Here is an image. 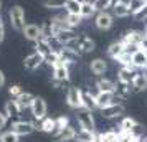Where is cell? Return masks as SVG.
Wrapping results in <instances>:
<instances>
[{"mask_svg": "<svg viewBox=\"0 0 147 142\" xmlns=\"http://www.w3.org/2000/svg\"><path fill=\"white\" fill-rule=\"evenodd\" d=\"M43 63H45V58H43L38 51H35V53L28 55L27 58H25L23 66L27 68V69H30V71H33V69H36V68H40Z\"/></svg>", "mask_w": 147, "mask_h": 142, "instance_id": "12", "label": "cell"}, {"mask_svg": "<svg viewBox=\"0 0 147 142\" xmlns=\"http://www.w3.org/2000/svg\"><path fill=\"white\" fill-rule=\"evenodd\" d=\"M144 53H146V55H147V50H144Z\"/></svg>", "mask_w": 147, "mask_h": 142, "instance_id": "51", "label": "cell"}, {"mask_svg": "<svg viewBox=\"0 0 147 142\" xmlns=\"http://www.w3.org/2000/svg\"><path fill=\"white\" fill-rule=\"evenodd\" d=\"M53 79L55 81H63V83H66L69 79V65L68 63H65L61 60L53 68Z\"/></svg>", "mask_w": 147, "mask_h": 142, "instance_id": "7", "label": "cell"}, {"mask_svg": "<svg viewBox=\"0 0 147 142\" xmlns=\"http://www.w3.org/2000/svg\"><path fill=\"white\" fill-rule=\"evenodd\" d=\"M0 10H2V0H0Z\"/></svg>", "mask_w": 147, "mask_h": 142, "instance_id": "50", "label": "cell"}, {"mask_svg": "<svg viewBox=\"0 0 147 142\" xmlns=\"http://www.w3.org/2000/svg\"><path fill=\"white\" fill-rule=\"evenodd\" d=\"M0 142H20V135L15 134L13 131H8L0 135Z\"/></svg>", "mask_w": 147, "mask_h": 142, "instance_id": "39", "label": "cell"}, {"mask_svg": "<svg viewBox=\"0 0 147 142\" xmlns=\"http://www.w3.org/2000/svg\"><path fill=\"white\" fill-rule=\"evenodd\" d=\"M30 109H32V114L36 121H41L43 117H47V102H45L43 98H35Z\"/></svg>", "mask_w": 147, "mask_h": 142, "instance_id": "9", "label": "cell"}, {"mask_svg": "<svg viewBox=\"0 0 147 142\" xmlns=\"http://www.w3.org/2000/svg\"><path fill=\"white\" fill-rule=\"evenodd\" d=\"M35 98H36V96L30 94V93H22V94L18 96V98H15V99L18 101V104L22 106V109H28V108H32Z\"/></svg>", "mask_w": 147, "mask_h": 142, "instance_id": "28", "label": "cell"}, {"mask_svg": "<svg viewBox=\"0 0 147 142\" xmlns=\"http://www.w3.org/2000/svg\"><path fill=\"white\" fill-rule=\"evenodd\" d=\"M144 32H139V30H131V32H127L124 36H122V45L126 46V45H139L140 40L144 38Z\"/></svg>", "mask_w": 147, "mask_h": 142, "instance_id": "15", "label": "cell"}, {"mask_svg": "<svg viewBox=\"0 0 147 142\" xmlns=\"http://www.w3.org/2000/svg\"><path fill=\"white\" fill-rule=\"evenodd\" d=\"M58 53H60L61 60L65 61V63H68V65L74 63V61L80 58V55H81L74 46H65V45H61V48L58 50Z\"/></svg>", "mask_w": 147, "mask_h": 142, "instance_id": "6", "label": "cell"}, {"mask_svg": "<svg viewBox=\"0 0 147 142\" xmlns=\"http://www.w3.org/2000/svg\"><path fill=\"white\" fill-rule=\"evenodd\" d=\"M98 13V10L94 7V3L91 0H83V3H81V12L80 15L83 18H89V17H93V15Z\"/></svg>", "mask_w": 147, "mask_h": 142, "instance_id": "23", "label": "cell"}, {"mask_svg": "<svg viewBox=\"0 0 147 142\" xmlns=\"http://www.w3.org/2000/svg\"><path fill=\"white\" fill-rule=\"evenodd\" d=\"M96 88L99 89V91H107V93H114L116 91V83H113L111 79H99V81L96 83Z\"/></svg>", "mask_w": 147, "mask_h": 142, "instance_id": "30", "label": "cell"}, {"mask_svg": "<svg viewBox=\"0 0 147 142\" xmlns=\"http://www.w3.org/2000/svg\"><path fill=\"white\" fill-rule=\"evenodd\" d=\"M7 121H8V116L5 112H0V129H3L7 126Z\"/></svg>", "mask_w": 147, "mask_h": 142, "instance_id": "44", "label": "cell"}, {"mask_svg": "<svg viewBox=\"0 0 147 142\" xmlns=\"http://www.w3.org/2000/svg\"><path fill=\"white\" fill-rule=\"evenodd\" d=\"M8 93H10V96H13V98H18V96L23 93V89H22V86H18V84H13V86L8 88Z\"/></svg>", "mask_w": 147, "mask_h": 142, "instance_id": "42", "label": "cell"}, {"mask_svg": "<svg viewBox=\"0 0 147 142\" xmlns=\"http://www.w3.org/2000/svg\"><path fill=\"white\" fill-rule=\"evenodd\" d=\"M144 33H146V36H147V23H146V32H144Z\"/></svg>", "mask_w": 147, "mask_h": 142, "instance_id": "49", "label": "cell"}, {"mask_svg": "<svg viewBox=\"0 0 147 142\" xmlns=\"http://www.w3.org/2000/svg\"><path fill=\"white\" fill-rule=\"evenodd\" d=\"M136 76V66H122L117 73V79L122 83H127V84H132V79Z\"/></svg>", "mask_w": 147, "mask_h": 142, "instance_id": "17", "label": "cell"}, {"mask_svg": "<svg viewBox=\"0 0 147 142\" xmlns=\"http://www.w3.org/2000/svg\"><path fill=\"white\" fill-rule=\"evenodd\" d=\"M117 63H121L122 66H131V65H132V55L127 53V51H122V55L117 58Z\"/></svg>", "mask_w": 147, "mask_h": 142, "instance_id": "40", "label": "cell"}, {"mask_svg": "<svg viewBox=\"0 0 147 142\" xmlns=\"http://www.w3.org/2000/svg\"><path fill=\"white\" fill-rule=\"evenodd\" d=\"M127 2H129L131 15H136L137 12H140L142 8L146 7V0H127Z\"/></svg>", "mask_w": 147, "mask_h": 142, "instance_id": "34", "label": "cell"}, {"mask_svg": "<svg viewBox=\"0 0 147 142\" xmlns=\"http://www.w3.org/2000/svg\"><path fill=\"white\" fill-rule=\"evenodd\" d=\"M93 142H106V141H104V135L102 134H94Z\"/></svg>", "mask_w": 147, "mask_h": 142, "instance_id": "47", "label": "cell"}, {"mask_svg": "<svg viewBox=\"0 0 147 142\" xmlns=\"http://www.w3.org/2000/svg\"><path fill=\"white\" fill-rule=\"evenodd\" d=\"M131 84H127V83H122L119 81L117 84H116V91H114V94H116V98L117 99H127L129 96H131V88H129Z\"/></svg>", "mask_w": 147, "mask_h": 142, "instance_id": "24", "label": "cell"}, {"mask_svg": "<svg viewBox=\"0 0 147 142\" xmlns=\"http://www.w3.org/2000/svg\"><path fill=\"white\" fill-rule=\"evenodd\" d=\"M124 112V106L122 104H117V102H114L111 106H106V108L101 109V114L102 117H106V119H113V117H117Z\"/></svg>", "mask_w": 147, "mask_h": 142, "instance_id": "16", "label": "cell"}, {"mask_svg": "<svg viewBox=\"0 0 147 142\" xmlns=\"http://www.w3.org/2000/svg\"><path fill=\"white\" fill-rule=\"evenodd\" d=\"M83 108L89 109V111H93V109L98 108V104H96V96L91 94L89 91H83Z\"/></svg>", "mask_w": 147, "mask_h": 142, "instance_id": "27", "label": "cell"}, {"mask_svg": "<svg viewBox=\"0 0 147 142\" xmlns=\"http://www.w3.org/2000/svg\"><path fill=\"white\" fill-rule=\"evenodd\" d=\"M12 131L18 135H28L35 131V124L28 121H17L12 124Z\"/></svg>", "mask_w": 147, "mask_h": 142, "instance_id": "10", "label": "cell"}, {"mask_svg": "<svg viewBox=\"0 0 147 142\" xmlns=\"http://www.w3.org/2000/svg\"><path fill=\"white\" fill-rule=\"evenodd\" d=\"M56 41L60 45H65V46H74V41L78 40V35L74 32V28H65V30H60L58 33L55 35Z\"/></svg>", "mask_w": 147, "mask_h": 142, "instance_id": "2", "label": "cell"}, {"mask_svg": "<svg viewBox=\"0 0 147 142\" xmlns=\"http://www.w3.org/2000/svg\"><path fill=\"white\" fill-rule=\"evenodd\" d=\"M114 2H117V0H114Z\"/></svg>", "mask_w": 147, "mask_h": 142, "instance_id": "55", "label": "cell"}, {"mask_svg": "<svg viewBox=\"0 0 147 142\" xmlns=\"http://www.w3.org/2000/svg\"><path fill=\"white\" fill-rule=\"evenodd\" d=\"M146 69H147V65H146Z\"/></svg>", "mask_w": 147, "mask_h": 142, "instance_id": "54", "label": "cell"}, {"mask_svg": "<svg viewBox=\"0 0 147 142\" xmlns=\"http://www.w3.org/2000/svg\"><path fill=\"white\" fill-rule=\"evenodd\" d=\"M122 51H124V45H122V41L121 40L111 43L109 48H107V55H109L111 58H114V60H117L121 55H122Z\"/></svg>", "mask_w": 147, "mask_h": 142, "instance_id": "25", "label": "cell"}, {"mask_svg": "<svg viewBox=\"0 0 147 142\" xmlns=\"http://www.w3.org/2000/svg\"><path fill=\"white\" fill-rule=\"evenodd\" d=\"M8 18H10V23H12L13 30L23 32V28H25L27 23H25V12H23V8H22L20 5H13V7L10 8Z\"/></svg>", "mask_w": 147, "mask_h": 142, "instance_id": "1", "label": "cell"}, {"mask_svg": "<svg viewBox=\"0 0 147 142\" xmlns=\"http://www.w3.org/2000/svg\"><path fill=\"white\" fill-rule=\"evenodd\" d=\"M61 61V58H60V53H58V50H55V51H51L50 55H47L45 56V63H47L48 66H51V68H55L58 63Z\"/></svg>", "mask_w": 147, "mask_h": 142, "instance_id": "35", "label": "cell"}, {"mask_svg": "<svg viewBox=\"0 0 147 142\" xmlns=\"http://www.w3.org/2000/svg\"><path fill=\"white\" fill-rule=\"evenodd\" d=\"M81 3H83V0H66V13H76L80 15L81 12Z\"/></svg>", "mask_w": 147, "mask_h": 142, "instance_id": "31", "label": "cell"}, {"mask_svg": "<svg viewBox=\"0 0 147 142\" xmlns=\"http://www.w3.org/2000/svg\"><path fill=\"white\" fill-rule=\"evenodd\" d=\"M134 17H136L137 20H147V5H146L144 8H142L140 12H137V13L134 15Z\"/></svg>", "mask_w": 147, "mask_h": 142, "instance_id": "43", "label": "cell"}, {"mask_svg": "<svg viewBox=\"0 0 147 142\" xmlns=\"http://www.w3.org/2000/svg\"><path fill=\"white\" fill-rule=\"evenodd\" d=\"M78 122H80V126L83 129H86V131H93L94 132V127H96V124H94V117L91 114V111L86 108H81L78 111Z\"/></svg>", "mask_w": 147, "mask_h": 142, "instance_id": "5", "label": "cell"}, {"mask_svg": "<svg viewBox=\"0 0 147 142\" xmlns=\"http://www.w3.org/2000/svg\"><path fill=\"white\" fill-rule=\"evenodd\" d=\"M137 126V121L132 119V117H126V119H122L121 122V131H126V132H132L134 129Z\"/></svg>", "mask_w": 147, "mask_h": 142, "instance_id": "36", "label": "cell"}, {"mask_svg": "<svg viewBox=\"0 0 147 142\" xmlns=\"http://www.w3.org/2000/svg\"><path fill=\"white\" fill-rule=\"evenodd\" d=\"M132 65L136 68H144L146 69V65H147V55L142 51V50H137L136 53L132 55Z\"/></svg>", "mask_w": 147, "mask_h": 142, "instance_id": "26", "label": "cell"}, {"mask_svg": "<svg viewBox=\"0 0 147 142\" xmlns=\"http://www.w3.org/2000/svg\"><path fill=\"white\" fill-rule=\"evenodd\" d=\"M35 50H36L43 58H45L47 55H50L51 51H55V48L51 46V43H50L48 38H40L38 41H35Z\"/></svg>", "mask_w": 147, "mask_h": 142, "instance_id": "18", "label": "cell"}, {"mask_svg": "<svg viewBox=\"0 0 147 142\" xmlns=\"http://www.w3.org/2000/svg\"><path fill=\"white\" fill-rule=\"evenodd\" d=\"M113 15L117 17V18H124V17H129L131 15V10H129V2L127 0H117L113 3Z\"/></svg>", "mask_w": 147, "mask_h": 142, "instance_id": "11", "label": "cell"}, {"mask_svg": "<svg viewBox=\"0 0 147 142\" xmlns=\"http://www.w3.org/2000/svg\"><path fill=\"white\" fill-rule=\"evenodd\" d=\"M56 121V131H55L53 134H58L61 129H65L66 126H69V119H68L66 116H60L58 119H55Z\"/></svg>", "mask_w": 147, "mask_h": 142, "instance_id": "41", "label": "cell"}, {"mask_svg": "<svg viewBox=\"0 0 147 142\" xmlns=\"http://www.w3.org/2000/svg\"><path fill=\"white\" fill-rule=\"evenodd\" d=\"M132 89L137 91V93L147 89V75L146 73H136V76H134V79H132Z\"/></svg>", "mask_w": 147, "mask_h": 142, "instance_id": "21", "label": "cell"}, {"mask_svg": "<svg viewBox=\"0 0 147 142\" xmlns=\"http://www.w3.org/2000/svg\"><path fill=\"white\" fill-rule=\"evenodd\" d=\"M3 38H5V25H3V20L0 17V43L3 41Z\"/></svg>", "mask_w": 147, "mask_h": 142, "instance_id": "45", "label": "cell"}, {"mask_svg": "<svg viewBox=\"0 0 147 142\" xmlns=\"http://www.w3.org/2000/svg\"><path fill=\"white\" fill-rule=\"evenodd\" d=\"M73 139H76V131L71 126H66L56 134V142H68V141H73Z\"/></svg>", "mask_w": 147, "mask_h": 142, "instance_id": "20", "label": "cell"}, {"mask_svg": "<svg viewBox=\"0 0 147 142\" xmlns=\"http://www.w3.org/2000/svg\"><path fill=\"white\" fill-rule=\"evenodd\" d=\"M83 22V17L81 15H76V13H66V23L69 28H76Z\"/></svg>", "mask_w": 147, "mask_h": 142, "instance_id": "37", "label": "cell"}, {"mask_svg": "<svg viewBox=\"0 0 147 142\" xmlns=\"http://www.w3.org/2000/svg\"><path fill=\"white\" fill-rule=\"evenodd\" d=\"M139 50H142V51L147 50V36H146V35H144V38H142L140 43H139Z\"/></svg>", "mask_w": 147, "mask_h": 142, "instance_id": "46", "label": "cell"}, {"mask_svg": "<svg viewBox=\"0 0 147 142\" xmlns=\"http://www.w3.org/2000/svg\"><path fill=\"white\" fill-rule=\"evenodd\" d=\"M40 131L53 134L55 131H56V121L55 119H50V117H43L40 121Z\"/></svg>", "mask_w": 147, "mask_h": 142, "instance_id": "29", "label": "cell"}, {"mask_svg": "<svg viewBox=\"0 0 147 142\" xmlns=\"http://www.w3.org/2000/svg\"><path fill=\"white\" fill-rule=\"evenodd\" d=\"M66 102L71 109H81L83 108V91L80 88L71 86L66 93Z\"/></svg>", "mask_w": 147, "mask_h": 142, "instance_id": "3", "label": "cell"}, {"mask_svg": "<svg viewBox=\"0 0 147 142\" xmlns=\"http://www.w3.org/2000/svg\"><path fill=\"white\" fill-rule=\"evenodd\" d=\"M116 101V94L114 93H107V91H99L98 94H96V104H98V108L102 109L106 108V106H111L114 104Z\"/></svg>", "mask_w": 147, "mask_h": 142, "instance_id": "13", "label": "cell"}, {"mask_svg": "<svg viewBox=\"0 0 147 142\" xmlns=\"http://www.w3.org/2000/svg\"><path fill=\"white\" fill-rule=\"evenodd\" d=\"M93 139H94V132L93 131L81 129L80 132H76V141L78 142H93Z\"/></svg>", "mask_w": 147, "mask_h": 142, "instance_id": "33", "label": "cell"}, {"mask_svg": "<svg viewBox=\"0 0 147 142\" xmlns=\"http://www.w3.org/2000/svg\"><path fill=\"white\" fill-rule=\"evenodd\" d=\"M94 41L89 38V36H86V35H83V36H78V40L74 41V48L80 51L81 55L84 53H91V51H94Z\"/></svg>", "mask_w": 147, "mask_h": 142, "instance_id": "8", "label": "cell"}, {"mask_svg": "<svg viewBox=\"0 0 147 142\" xmlns=\"http://www.w3.org/2000/svg\"><path fill=\"white\" fill-rule=\"evenodd\" d=\"M41 5L50 10H60L66 5V0H41Z\"/></svg>", "mask_w": 147, "mask_h": 142, "instance_id": "32", "label": "cell"}, {"mask_svg": "<svg viewBox=\"0 0 147 142\" xmlns=\"http://www.w3.org/2000/svg\"><path fill=\"white\" fill-rule=\"evenodd\" d=\"M22 111H23V109H22V106L18 104L17 99H10V101L5 102V114H7L10 119H12V117H18Z\"/></svg>", "mask_w": 147, "mask_h": 142, "instance_id": "19", "label": "cell"}, {"mask_svg": "<svg viewBox=\"0 0 147 142\" xmlns=\"http://www.w3.org/2000/svg\"><path fill=\"white\" fill-rule=\"evenodd\" d=\"M146 5H147V0H146Z\"/></svg>", "mask_w": 147, "mask_h": 142, "instance_id": "53", "label": "cell"}, {"mask_svg": "<svg viewBox=\"0 0 147 142\" xmlns=\"http://www.w3.org/2000/svg\"><path fill=\"white\" fill-rule=\"evenodd\" d=\"M142 142H147V139H144V141H142Z\"/></svg>", "mask_w": 147, "mask_h": 142, "instance_id": "52", "label": "cell"}, {"mask_svg": "<svg viewBox=\"0 0 147 142\" xmlns=\"http://www.w3.org/2000/svg\"><path fill=\"white\" fill-rule=\"evenodd\" d=\"M89 68H91V73H93V75L101 76V75H104V73H106L107 65H106V61H104V60H101V58H96V60L91 61Z\"/></svg>", "mask_w": 147, "mask_h": 142, "instance_id": "22", "label": "cell"}, {"mask_svg": "<svg viewBox=\"0 0 147 142\" xmlns=\"http://www.w3.org/2000/svg\"><path fill=\"white\" fill-rule=\"evenodd\" d=\"M3 84H5V75H3V71L0 69V88H3Z\"/></svg>", "mask_w": 147, "mask_h": 142, "instance_id": "48", "label": "cell"}, {"mask_svg": "<svg viewBox=\"0 0 147 142\" xmlns=\"http://www.w3.org/2000/svg\"><path fill=\"white\" fill-rule=\"evenodd\" d=\"M94 25L99 28V30H109L114 25V15L109 13L107 10L98 12L96 17H94Z\"/></svg>", "mask_w": 147, "mask_h": 142, "instance_id": "4", "label": "cell"}, {"mask_svg": "<svg viewBox=\"0 0 147 142\" xmlns=\"http://www.w3.org/2000/svg\"><path fill=\"white\" fill-rule=\"evenodd\" d=\"M93 3H94V7H96L98 12H104V10L113 7L114 0H93Z\"/></svg>", "mask_w": 147, "mask_h": 142, "instance_id": "38", "label": "cell"}, {"mask_svg": "<svg viewBox=\"0 0 147 142\" xmlns=\"http://www.w3.org/2000/svg\"><path fill=\"white\" fill-rule=\"evenodd\" d=\"M22 33L25 35V38L30 41H38L41 38V25H33V23H30V25H25L23 28V32Z\"/></svg>", "mask_w": 147, "mask_h": 142, "instance_id": "14", "label": "cell"}]
</instances>
